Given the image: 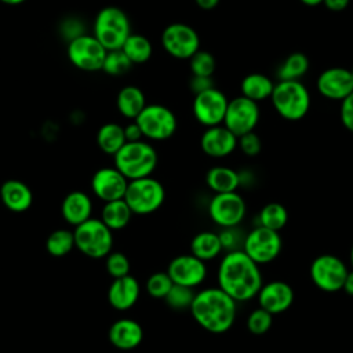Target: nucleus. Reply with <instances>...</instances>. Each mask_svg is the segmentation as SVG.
<instances>
[{
	"label": "nucleus",
	"instance_id": "obj_1",
	"mask_svg": "<svg viewBox=\"0 0 353 353\" xmlns=\"http://www.w3.org/2000/svg\"><path fill=\"white\" fill-rule=\"evenodd\" d=\"M218 287L236 302H247L263 285L262 272L243 250L226 252L218 266Z\"/></svg>",
	"mask_w": 353,
	"mask_h": 353
},
{
	"label": "nucleus",
	"instance_id": "obj_2",
	"mask_svg": "<svg viewBox=\"0 0 353 353\" xmlns=\"http://www.w3.org/2000/svg\"><path fill=\"white\" fill-rule=\"evenodd\" d=\"M189 310L201 328L211 334H223L234 324L237 302L219 287H208L196 292Z\"/></svg>",
	"mask_w": 353,
	"mask_h": 353
},
{
	"label": "nucleus",
	"instance_id": "obj_3",
	"mask_svg": "<svg viewBox=\"0 0 353 353\" xmlns=\"http://www.w3.org/2000/svg\"><path fill=\"white\" fill-rule=\"evenodd\" d=\"M114 167L128 179H141L152 176L157 165V152L146 141L125 142V145L113 156Z\"/></svg>",
	"mask_w": 353,
	"mask_h": 353
},
{
	"label": "nucleus",
	"instance_id": "obj_4",
	"mask_svg": "<svg viewBox=\"0 0 353 353\" xmlns=\"http://www.w3.org/2000/svg\"><path fill=\"white\" fill-rule=\"evenodd\" d=\"M131 34L127 14L116 7L106 6L99 10L94 21V36L108 50H120Z\"/></svg>",
	"mask_w": 353,
	"mask_h": 353
},
{
	"label": "nucleus",
	"instance_id": "obj_5",
	"mask_svg": "<svg viewBox=\"0 0 353 353\" xmlns=\"http://www.w3.org/2000/svg\"><path fill=\"white\" fill-rule=\"evenodd\" d=\"M270 99L274 110L290 121L301 120L310 108V94L301 81H277Z\"/></svg>",
	"mask_w": 353,
	"mask_h": 353
},
{
	"label": "nucleus",
	"instance_id": "obj_6",
	"mask_svg": "<svg viewBox=\"0 0 353 353\" xmlns=\"http://www.w3.org/2000/svg\"><path fill=\"white\" fill-rule=\"evenodd\" d=\"M76 248L88 258L101 259L112 252L113 232L101 221V218H90L74 230Z\"/></svg>",
	"mask_w": 353,
	"mask_h": 353
},
{
	"label": "nucleus",
	"instance_id": "obj_7",
	"mask_svg": "<svg viewBox=\"0 0 353 353\" xmlns=\"http://www.w3.org/2000/svg\"><path fill=\"white\" fill-rule=\"evenodd\" d=\"M164 199V186L153 176L130 181L124 196L132 214L137 215H148L157 211L163 205Z\"/></svg>",
	"mask_w": 353,
	"mask_h": 353
},
{
	"label": "nucleus",
	"instance_id": "obj_8",
	"mask_svg": "<svg viewBox=\"0 0 353 353\" xmlns=\"http://www.w3.org/2000/svg\"><path fill=\"white\" fill-rule=\"evenodd\" d=\"M143 138L150 141L170 139L178 127L175 113L160 103H149L135 119Z\"/></svg>",
	"mask_w": 353,
	"mask_h": 353
},
{
	"label": "nucleus",
	"instance_id": "obj_9",
	"mask_svg": "<svg viewBox=\"0 0 353 353\" xmlns=\"http://www.w3.org/2000/svg\"><path fill=\"white\" fill-rule=\"evenodd\" d=\"M313 284L324 292H336L343 288L349 269L346 263L332 254L316 256L309 269Z\"/></svg>",
	"mask_w": 353,
	"mask_h": 353
},
{
	"label": "nucleus",
	"instance_id": "obj_10",
	"mask_svg": "<svg viewBox=\"0 0 353 353\" xmlns=\"http://www.w3.org/2000/svg\"><path fill=\"white\" fill-rule=\"evenodd\" d=\"M68 59L83 72L102 70L108 50L92 34H81L68 43Z\"/></svg>",
	"mask_w": 353,
	"mask_h": 353
},
{
	"label": "nucleus",
	"instance_id": "obj_11",
	"mask_svg": "<svg viewBox=\"0 0 353 353\" xmlns=\"http://www.w3.org/2000/svg\"><path fill=\"white\" fill-rule=\"evenodd\" d=\"M161 46L176 59H190L200 50V37L190 25L174 22L163 29Z\"/></svg>",
	"mask_w": 353,
	"mask_h": 353
},
{
	"label": "nucleus",
	"instance_id": "obj_12",
	"mask_svg": "<svg viewBox=\"0 0 353 353\" xmlns=\"http://www.w3.org/2000/svg\"><path fill=\"white\" fill-rule=\"evenodd\" d=\"M283 248L281 236L276 230L263 226H255L245 234L243 251L258 265L274 261Z\"/></svg>",
	"mask_w": 353,
	"mask_h": 353
},
{
	"label": "nucleus",
	"instance_id": "obj_13",
	"mask_svg": "<svg viewBox=\"0 0 353 353\" xmlns=\"http://www.w3.org/2000/svg\"><path fill=\"white\" fill-rule=\"evenodd\" d=\"M259 116L258 102L240 95L229 101L222 124L239 138L254 131L259 121Z\"/></svg>",
	"mask_w": 353,
	"mask_h": 353
},
{
	"label": "nucleus",
	"instance_id": "obj_14",
	"mask_svg": "<svg viewBox=\"0 0 353 353\" xmlns=\"http://www.w3.org/2000/svg\"><path fill=\"white\" fill-rule=\"evenodd\" d=\"M245 201L237 192L216 193L208 204V215L221 228L239 226L245 216Z\"/></svg>",
	"mask_w": 353,
	"mask_h": 353
},
{
	"label": "nucleus",
	"instance_id": "obj_15",
	"mask_svg": "<svg viewBox=\"0 0 353 353\" xmlns=\"http://www.w3.org/2000/svg\"><path fill=\"white\" fill-rule=\"evenodd\" d=\"M228 103L226 95L214 87L194 95L192 109L196 120L208 128L223 123Z\"/></svg>",
	"mask_w": 353,
	"mask_h": 353
},
{
	"label": "nucleus",
	"instance_id": "obj_16",
	"mask_svg": "<svg viewBox=\"0 0 353 353\" xmlns=\"http://www.w3.org/2000/svg\"><path fill=\"white\" fill-rule=\"evenodd\" d=\"M174 284L194 288L207 277L205 262L192 254L178 255L170 261L165 270Z\"/></svg>",
	"mask_w": 353,
	"mask_h": 353
},
{
	"label": "nucleus",
	"instance_id": "obj_17",
	"mask_svg": "<svg viewBox=\"0 0 353 353\" xmlns=\"http://www.w3.org/2000/svg\"><path fill=\"white\" fill-rule=\"evenodd\" d=\"M128 182L116 167H102L91 178V190L99 200L109 203L124 199Z\"/></svg>",
	"mask_w": 353,
	"mask_h": 353
},
{
	"label": "nucleus",
	"instance_id": "obj_18",
	"mask_svg": "<svg viewBox=\"0 0 353 353\" xmlns=\"http://www.w3.org/2000/svg\"><path fill=\"white\" fill-rule=\"evenodd\" d=\"M319 92L332 101H343L353 92V77L350 69L328 68L320 73L316 81Z\"/></svg>",
	"mask_w": 353,
	"mask_h": 353
},
{
	"label": "nucleus",
	"instance_id": "obj_19",
	"mask_svg": "<svg viewBox=\"0 0 353 353\" xmlns=\"http://www.w3.org/2000/svg\"><path fill=\"white\" fill-rule=\"evenodd\" d=\"M256 298L259 307L274 316L284 313L291 307L294 302V290L285 281L273 280L261 287Z\"/></svg>",
	"mask_w": 353,
	"mask_h": 353
},
{
	"label": "nucleus",
	"instance_id": "obj_20",
	"mask_svg": "<svg viewBox=\"0 0 353 353\" xmlns=\"http://www.w3.org/2000/svg\"><path fill=\"white\" fill-rule=\"evenodd\" d=\"M200 148L210 157H226L237 148V137L223 124L208 127L200 138Z\"/></svg>",
	"mask_w": 353,
	"mask_h": 353
},
{
	"label": "nucleus",
	"instance_id": "obj_21",
	"mask_svg": "<svg viewBox=\"0 0 353 353\" xmlns=\"http://www.w3.org/2000/svg\"><path fill=\"white\" fill-rule=\"evenodd\" d=\"M141 287L134 276H124L113 279L108 290V301L112 307L117 310H127L132 307L139 298Z\"/></svg>",
	"mask_w": 353,
	"mask_h": 353
},
{
	"label": "nucleus",
	"instance_id": "obj_22",
	"mask_svg": "<svg viewBox=\"0 0 353 353\" xmlns=\"http://www.w3.org/2000/svg\"><path fill=\"white\" fill-rule=\"evenodd\" d=\"M108 336L114 347L120 350H131L142 342L143 330L141 324L132 319H120L110 325Z\"/></svg>",
	"mask_w": 353,
	"mask_h": 353
},
{
	"label": "nucleus",
	"instance_id": "obj_23",
	"mask_svg": "<svg viewBox=\"0 0 353 353\" xmlns=\"http://www.w3.org/2000/svg\"><path fill=\"white\" fill-rule=\"evenodd\" d=\"M61 214L69 225L76 228L92 218V201L87 193L81 190H73L63 197L61 204Z\"/></svg>",
	"mask_w": 353,
	"mask_h": 353
},
{
	"label": "nucleus",
	"instance_id": "obj_24",
	"mask_svg": "<svg viewBox=\"0 0 353 353\" xmlns=\"http://www.w3.org/2000/svg\"><path fill=\"white\" fill-rule=\"evenodd\" d=\"M0 199L6 208L12 212H23L33 203L30 188L19 179H7L0 186Z\"/></svg>",
	"mask_w": 353,
	"mask_h": 353
},
{
	"label": "nucleus",
	"instance_id": "obj_25",
	"mask_svg": "<svg viewBox=\"0 0 353 353\" xmlns=\"http://www.w3.org/2000/svg\"><path fill=\"white\" fill-rule=\"evenodd\" d=\"M146 105L145 94L137 85H125L117 92V110L123 117L128 120H135Z\"/></svg>",
	"mask_w": 353,
	"mask_h": 353
},
{
	"label": "nucleus",
	"instance_id": "obj_26",
	"mask_svg": "<svg viewBox=\"0 0 353 353\" xmlns=\"http://www.w3.org/2000/svg\"><path fill=\"white\" fill-rule=\"evenodd\" d=\"M207 186L216 193L236 192L240 186V175L236 170L225 165L211 167L205 174Z\"/></svg>",
	"mask_w": 353,
	"mask_h": 353
},
{
	"label": "nucleus",
	"instance_id": "obj_27",
	"mask_svg": "<svg viewBox=\"0 0 353 353\" xmlns=\"http://www.w3.org/2000/svg\"><path fill=\"white\" fill-rule=\"evenodd\" d=\"M222 251L219 234L215 232H200L190 241V254L204 262L215 259Z\"/></svg>",
	"mask_w": 353,
	"mask_h": 353
},
{
	"label": "nucleus",
	"instance_id": "obj_28",
	"mask_svg": "<svg viewBox=\"0 0 353 353\" xmlns=\"http://www.w3.org/2000/svg\"><path fill=\"white\" fill-rule=\"evenodd\" d=\"M240 90L243 97L254 102H259L272 97L274 83L272 81L270 77L262 73H250L241 80Z\"/></svg>",
	"mask_w": 353,
	"mask_h": 353
},
{
	"label": "nucleus",
	"instance_id": "obj_29",
	"mask_svg": "<svg viewBox=\"0 0 353 353\" xmlns=\"http://www.w3.org/2000/svg\"><path fill=\"white\" fill-rule=\"evenodd\" d=\"M125 142L124 127L117 123H105L97 132V145L106 154L114 156Z\"/></svg>",
	"mask_w": 353,
	"mask_h": 353
},
{
	"label": "nucleus",
	"instance_id": "obj_30",
	"mask_svg": "<svg viewBox=\"0 0 353 353\" xmlns=\"http://www.w3.org/2000/svg\"><path fill=\"white\" fill-rule=\"evenodd\" d=\"M132 216V211L124 199L105 203L101 211V221L113 232L124 229Z\"/></svg>",
	"mask_w": 353,
	"mask_h": 353
},
{
	"label": "nucleus",
	"instance_id": "obj_31",
	"mask_svg": "<svg viewBox=\"0 0 353 353\" xmlns=\"http://www.w3.org/2000/svg\"><path fill=\"white\" fill-rule=\"evenodd\" d=\"M120 50L127 55L132 65L148 62L153 54V46L150 40L146 36L137 33H131Z\"/></svg>",
	"mask_w": 353,
	"mask_h": 353
},
{
	"label": "nucleus",
	"instance_id": "obj_32",
	"mask_svg": "<svg viewBox=\"0 0 353 353\" xmlns=\"http://www.w3.org/2000/svg\"><path fill=\"white\" fill-rule=\"evenodd\" d=\"M309 69V58L302 52L290 54L277 69L279 81H299Z\"/></svg>",
	"mask_w": 353,
	"mask_h": 353
},
{
	"label": "nucleus",
	"instance_id": "obj_33",
	"mask_svg": "<svg viewBox=\"0 0 353 353\" xmlns=\"http://www.w3.org/2000/svg\"><path fill=\"white\" fill-rule=\"evenodd\" d=\"M288 221L287 208L280 203H269L258 214V225L270 230H281Z\"/></svg>",
	"mask_w": 353,
	"mask_h": 353
},
{
	"label": "nucleus",
	"instance_id": "obj_34",
	"mask_svg": "<svg viewBox=\"0 0 353 353\" xmlns=\"http://www.w3.org/2000/svg\"><path fill=\"white\" fill-rule=\"evenodd\" d=\"M74 247V233L69 229H57L46 240L47 252L57 258L68 255Z\"/></svg>",
	"mask_w": 353,
	"mask_h": 353
},
{
	"label": "nucleus",
	"instance_id": "obj_35",
	"mask_svg": "<svg viewBox=\"0 0 353 353\" xmlns=\"http://www.w3.org/2000/svg\"><path fill=\"white\" fill-rule=\"evenodd\" d=\"M194 295L196 292L193 291V288L174 284L168 291V294L165 295L164 301L174 310H185V309H190Z\"/></svg>",
	"mask_w": 353,
	"mask_h": 353
},
{
	"label": "nucleus",
	"instance_id": "obj_36",
	"mask_svg": "<svg viewBox=\"0 0 353 353\" xmlns=\"http://www.w3.org/2000/svg\"><path fill=\"white\" fill-rule=\"evenodd\" d=\"M132 68L131 61L121 50H112L108 51L102 70L109 76H123Z\"/></svg>",
	"mask_w": 353,
	"mask_h": 353
},
{
	"label": "nucleus",
	"instance_id": "obj_37",
	"mask_svg": "<svg viewBox=\"0 0 353 353\" xmlns=\"http://www.w3.org/2000/svg\"><path fill=\"white\" fill-rule=\"evenodd\" d=\"M189 68L193 76H203V77H212L216 61L214 55L208 51L199 50L190 59H189Z\"/></svg>",
	"mask_w": 353,
	"mask_h": 353
},
{
	"label": "nucleus",
	"instance_id": "obj_38",
	"mask_svg": "<svg viewBox=\"0 0 353 353\" xmlns=\"http://www.w3.org/2000/svg\"><path fill=\"white\" fill-rule=\"evenodd\" d=\"M172 285L174 283L167 272H156L149 276L145 288L152 298L164 299Z\"/></svg>",
	"mask_w": 353,
	"mask_h": 353
},
{
	"label": "nucleus",
	"instance_id": "obj_39",
	"mask_svg": "<svg viewBox=\"0 0 353 353\" xmlns=\"http://www.w3.org/2000/svg\"><path fill=\"white\" fill-rule=\"evenodd\" d=\"M273 324V314L262 307L254 309L247 317V330L254 335L266 334Z\"/></svg>",
	"mask_w": 353,
	"mask_h": 353
},
{
	"label": "nucleus",
	"instance_id": "obj_40",
	"mask_svg": "<svg viewBox=\"0 0 353 353\" xmlns=\"http://www.w3.org/2000/svg\"><path fill=\"white\" fill-rule=\"evenodd\" d=\"M105 268L113 279H120L130 274V261L120 251H112L106 256Z\"/></svg>",
	"mask_w": 353,
	"mask_h": 353
},
{
	"label": "nucleus",
	"instance_id": "obj_41",
	"mask_svg": "<svg viewBox=\"0 0 353 353\" xmlns=\"http://www.w3.org/2000/svg\"><path fill=\"white\" fill-rule=\"evenodd\" d=\"M218 234H219V240L223 251L232 252V251L243 250L245 234L239 229V226L222 228V230Z\"/></svg>",
	"mask_w": 353,
	"mask_h": 353
},
{
	"label": "nucleus",
	"instance_id": "obj_42",
	"mask_svg": "<svg viewBox=\"0 0 353 353\" xmlns=\"http://www.w3.org/2000/svg\"><path fill=\"white\" fill-rule=\"evenodd\" d=\"M237 146L245 156H256L261 152L262 142L261 138L254 131H251L237 138Z\"/></svg>",
	"mask_w": 353,
	"mask_h": 353
},
{
	"label": "nucleus",
	"instance_id": "obj_43",
	"mask_svg": "<svg viewBox=\"0 0 353 353\" xmlns=\"http://www.w3.org/2000/svg\"><path fill=\"white\" fill-rule=\"evenodd\" d=\"M341 121L346 130L353 132V92L341 101Z\"/></svg>",
	"mask_w": 353,
	"mask_h": 353
},
{
	"label": "nucleus",
	"instance_id": "obj_44",
	"mask_svg": "<svg viewBox=\"0 0 353 353\" xmlns=\"http://www.w3.org/2000/svg\"><path fill=\"white\" fill-rule=\"evenodd\" d=\"M189 88L190 91L197 95L200 92H204L210 88H214V81L212 77H203V76H193L189 81Z\"/></svg>",
	"mask_w": 353,
	"mask_h": 353
},
{
	"label": "nucleus",
	"instance_id": "obj_45",
	"mask_svg": "<svg viewBox=\"0 0 353 353\" xmlns=\"http://www.w3.org/2000/svg\"><path fill=\"white\" fill-rule=\"evenodd\" d=\"M124 135H125L127 142H137V141L143 139V134L135 120H132L131 123L124 125Z\"/></svg>",
	"mask_w": 353,
	"mask_h": 353
},
{
	"label": "nucleus",
	"instance_id": "obj_46",
	"mask_svg": "<svg viewBox=\"0 0 353 353\" xmlns=\"http://www.w3.org/2000/svg\"><path fill=\"white\" fill-rule=\"evenodd\" d=\"M350 0H323V4L331 11H342L349 6Z\"/></svg>",
	"mask_w": 353,
	"mask_h": 353
},
{
	"label": "nucleus",
	"instance_id": "obj_47",
	"mask_svg": "<svg viewBox=\"0 0 353 353\" xmlns=\"http://www.w3.org/2000/svg\"><path fill=\"white\" fill-rule=\"evenodd\" d=\"M221 0H194L196 6L201 10H214Z\"/></svg>",
	"mask_w": 353,
	"mask_h": 353
},
{
	"label": "nucleus",
	"instance_id": "obj_48",
	"mask_svg": "<svg viewBox=\"0 0 353 353\" xmlns=\"http://www.w3.org/2000/svg\"><path fill=\"white\" fill-rule=\"evenodd\" d=\"M347 295L353 296V270H349L347 276H346V280H345V284H343V288H342Z\"/></svg>",
	"mask_w": 353,
	"mask_h": 353
},
{
	"label": "nucleus",
	"instance_id": "obj_49",
	"mask_svg": "<svg viewBox=\"0 0 353 353\" xmlns=\"http://www.w3.org/2000/svg\"><path fill=\"white\" fill-rule=\"evenodd\" d=\"M299 1L303 3L305 6H309V7H314V6L323 4V0H299Z\"/></svg>",
	"mask_w": 353,
	"mask_h": 353
},
{
	"label": "nucleus",
	"instance_id": "obj_50",
	"mask_svg": "<svg viewBox=\"0 0 353 353\" xmlns=\"http://www.w3.org/2000/svg\"><path fill=\"white\" fill-rule=\"evenodd\" d=\"M0 1L4 3V4H7V6H19V4L25 3L26 0H0Z\"/></svg>",
	"mask_w": 353,
	"mask_h": 353
},
{
	"label": "nucleus",
	"instance_id": "obj_51",
	"mask_svg": "<svg viewBox=\"0 0 353 353\" xmlns=\"http://www.w3.org/2000/svg\"><path fill=\"white\" fill-rule=\"evenodd\" d=\"M349 259H350V265L353 266V244H352V248H350V254H349Z\"/></svg>",
	"mask_w": 353,
	"mask_h": 353
},
{
	"label": "nucleus",
	"instance_id": "obj_52",
	"mask_svg": "<svg viewBox=\"0 0 353 353\" xmlns=\"http://www.w3.org/2000/svg\"><path fill=\"white\" fill-rule=\"evenodd\" d=\"M350 73H352V77H353V68L350 69Z\"/></svg>",
	"mask_w": 353,
	"mask_h": 353
}]
</instances>
